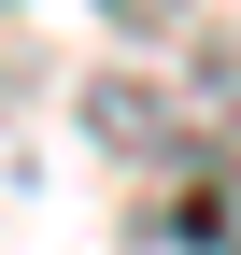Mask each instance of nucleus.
<instances>
[{"label": "nucleus", "instance_id": "3", "mask_svg": "<svg viewBox=\"0 0 241 255\" xmlns=\"http://www.w3.org/2000/svg\"><path fill=\"white\" fill-rule=\"evenodd\" d=\"M0 199H14V71H0Z\"/></svg>", "mask_w": 241, "mask_h": 255}, {"label": "nucleus", "instance_id": "2", "mask_svg": "<svg viewBox=\"0 0 241 255\" xmlns=\"http://www.w3.org/2000/svg\"><path fill=\"white\" fill-rule=\"evenodd\" d=\"M114 28H128V43H170V14H185V0H100Z\"/></svg>", "mask_w": 241, "mask_h": 255}, {"label": "nucleus", "instance_id": "1", "mask_svg": "<svg viewBox=\"0 0 241 255\" xmlns=\"http://www.w3.org/2000/svg\"><path fill=\"white\" fill-rule=\"evenodd\" d=\"M85 142H114V156H142V170H156V156H199V114L170 100L156 71H85Z\"/></svg>", "mask_w": 241, "mask_h": 255}]
</instances>
